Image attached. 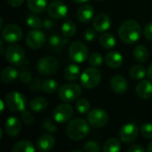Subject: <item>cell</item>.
<instances>
[{
  "mask_svg": "<svg viewBox=\"0 0 152 152\" xmlns=\"http://www.w3.org/2000/svg\"><path fill=\"white\" fill-rule=\"evenodd\" d=\"M141 36V26L134 20H127L124 21L118 28V37L126 44L136 43Z\"/></svg>",
  "mask_w": 152,
  "mask_h": 152,
  "instance_id": "6da1fadb",
  "label": "cell"
},
{
  "mask_svg": "<svg viewBox=\"0 0 152 152\" xmlns=\"http://www.w3.org/2000/svg\"><path fill=\"white\" fill-rule=\"evenodd\" d=\"M90 128L87 122L80 118L70 120L66 128L68 137L72 141H80L84 139L89 133Z\"/></svg>",
  "mask_w": 152,
  "mask_h": 152,
  "instance_id": "7a4b0ae2",
  "label": "cell"
},
{
  "mask_svg": "<svg viewBox=\"0 0 152 152\" xmlns=\"http://www.w3.org/2000/svg\"><path fill=\"white\" fill-rule=\"evenodd\" d=\"M5 104L7 108L13 112H22L28 106L26 97L19 92H10L5 96Z\"/></svg>",
  "mask_w": 152,
  "mask_h": 152,
  "instance_id": "3957f363",
  "label": "cell"
},
{
  "mask_svg": "<svg viewBox=\"0 0 152 152\" xmlns=\"http://www.w3.org/2000/svg\"><path fill=\"white\" fill-rule=\"evenodd\" d=\"M6 61L12 66L21 67L26 61V55L24 49L19 45H9L4 53Z\"/></svg>",
  "mask_w": 152,
  "mask_h": 152,
  "instance_id": "277c9868",
  "label": "cell"
},
{
  "mask_svg": "<svg viewBox=\"0 0 152 152\" xmlns=\"http://www.w3.org/2000/svg\"><path fill=\"white\" fill-rule=\"evenodd\" d=\"M82 93V88L75 83H69L59 88V97L64 102H71L76 101Z\"/></svg>",
  "mask_w": 152,
  "mask_h": 152,
  "instance_id": "5b68a950",
  "label": "cell"
},
{
  "mask_svg": "<svg viewBox=\"0 0 152 152\" xmlns=\"http://www.w3.org/2000/svg\"><path fill=\"white\" fill-rule=\"evenodd\" d=\"M102 74L99 69L96 68L91 67L86 69L80 77L81 84L86 89H93L98 86L101 82Z\"/></svg>",
  "mask_w": 152,
  "mask_h": 152,
  "instance_id": "8992f818",
  "label": "cell"
},
{
  "mask_svg": "<svg viewBox=\"0 0 152 152\" xmlns=\"http://www.w3.org/2000/svg\"><path fill=\"white\" fill-rule=\"evenodd\" d=\"M69 55L73 61L82 63L88 58L89 51L84 43L80 41H74L69 47Z\"/></svg>",
  "mask_w": 152,
  "mask_h": 152,
  "instance_id": "52a82bcc",
  "label": "cell"
},
{
  "mask_svg": "<svg viewBox=\"0 0 152 152\" xmlns=\"http://www.w3.org/2000/svg\"><path fill=\"white\" fill-rule=\"evenodd\" d=\"M59 69V61L52 56H45L37 61V70L43 76L53 75Z\"/></svg>",
  "mask_w": 152,
  "mask_h": 152,
  "instance_id": "ba28073f",
  "label": "cell"
},
{
  "mask_svg": "<svg viewBox=\"0 0 152 152\" xmlns=\"http://www.w3.org/2000/svg\"><path fill=\"white\" fill-rule=\"evenodd\" d=\"M87 120L93 127L101 128L107 125L109 121V115L104 110L95 108L89 111Z\"/></svg>",
  "mask_w": 152,
  "mask_h": 152,
  "instance_id": "9c48e42d",
  "label": "cell"
},
{
  "mask_svg": "<svg viewBox=\"0 0 152 152\" xmlns=\"http://www.w3.org/2000/svg\"><path fill=\"white\" fill-rule=\"evenodd\" d=\"M73 116V108L70 104L64 102L59 104L53 112V117L55 122L64 124L68 122Z\"/></svg>",
  "mask_w": 152,
  "mask_h": 152,
  "instance_id": "30bf717a",
  "label": "cell"
},
{
  "mask_svg": "<svg viewBox=\"0 0 152 152\" xmlns=\"http://www.w3.org/2000/svg\"><path fill=\"white\" fill-rule=\"evenodd\" d=\"M45 41V35L43 31L37 29L30 30L26 37V45L32 50H37L41 48Z\"/></svg>",
  "mask_w": 152,
  "mask_h": 152,
  "instance_id": "8fae6325",
  "label": "cell"
},
{
  "mask_svg": "<svg viewBox=\"0 0 152 152\" xmlns=\"http://www.w3.org/2000/svg\"><path fill=\"white\" fill-rule=\"evenodd\" d=\"M2 37L8 43H15L22 38V30L16 24H7L2 28Z\"/></svg>",
  "mask_w": 152,
  "mask_h": 152,
  "instance_id": "7c38bea8",
  "label": "cell"
},
{
  "mask_svg": "<svg viewBox=\"0 0 152 152\" xmlns=\"http://www.w3.org/2000/svg\"><path fill=\"white\" fill-rule=\"evenodd\" d=\"M139 134V129L134 123L126 124L119 131L118 137L125 143H130L136 140Z\"/></svg>",
  "mask_w": 152,
  "mask_h": 152,
  "instance_id": "4fadbf2b",
  "label": "cell"
},
{
  "mask_svg": "<svg viewBox=\"0 0 152 152\" xmlns=\"http://www.w3.org/2000/svg\"><path fill=\"white\" fill-rule=\"evenodd\" d=\"M47 12L53 19H63L68 14V7L61 1H54L48 5Z\"/></svg>",
  "mask_w": 152,
  "mask_h": 152,
  "instance_id": "5bb4252c",
  "label": "cell"
},
{
  "mask_svg": "<svg viewBox=\"0 0 152 152\" xmlns=\"http://www.w3.org/2000/svg\"><path fill=\"white\" fill-rule=\"evenodd\" d=\"M4 131L9 136H16L21 131V123L16 117H10L5 120Z\"/></svg>",
  "mask_w": 152,
  "mask_h": 152,
  "instance_id": "9a60e30c",
  "label": "cell"
},
{
  "mask_svg": "<svg viewBox=\"0 0 152 152\" xmlns=\"http://www.w3.org/2000/svg\"><path fill=\"white\" fill-rule=\"evenodd\" d=\"M55 144V139L53 135L42 134L37 141V149L41 152L50 151Z\"/></svg>",
  "mask_w": 152,
  "mask_h": 152,
  "instance_id": "2e32d148",
  "label": "cell"
},
{
  "mask_svg": "<svg viewBox=\"0 0 152 152\" xmlns=\"http://www.w3.org/2000/svg\"><path fill=\"white\" fill-rule=\"evenodd\" d=\"M111 20L110 18L104 13L98 14L96 17H94L93 20V26L94 29L98 32H104L108 30L110 28Z\"/></svg>",
  "mask_w": 152,
  "mask_h": 152,
  "instance_id": "e0dca14e",
  "label": "cell"
},
{
  "mask_svg": "<svg viewBox=\"0 0 152 152\" xmlns=\"http://www.w3.org/2000/svg\"><path fill=\"white\" fill-rule=\"evenodd\" d=\"M110 87L117 94H124L127 90L128 84L123 76L116 75L110 80Z\"/></svg>",
  "mask_w": 152,
  "mask_h": 152,
  "instance_id": "ac0fdd59",
  "label": "cell"
},
{
  "mask_svg": "<svg viewBox=\"0 0 152 152\" xmlns=\"http://www.w3.org/2000/svg\"><path fill=\"white\" fill-rule=\"evenodd\" d=\"M94 13V7L91 4H85L78 8L77 12V18L80 22L86 23L92 20Z\"/></svg>",
  "mask_w": 152,
  "mask_h": 152,
  "instance_id": "d6986e66",
  "label": "cell"
},
{
  "mask_svg": "<svg viewBox=\"0 0 152 152\" xmlns=\"http://www.w3.org/2000/svg\"><path fill=\"white\" fill-rule=\"evenodd\" d=\"M136 93L142 99H150L152 97V83L150 80H142L136 86Z\"/></svg>",
  "mask_w": 152,
  "mask_h": 152,
  "instance_id": "ffe728a7",
  "label": "cell"
},
{
  "mask_svg": "<svg viewBox=\"0 0 152 152\" xmlns=\"http://www.w3.org/2000/svg\"><path fill=\"white\" fill-rule=\"evenodd\" d=\"M105 61L111 69H118L123 63V56L118 52H110L106 54Z\"/></svg>",
  "mask_w": 152,
  "mask_h": 152,
  "instance_id": "44dd1931",
  "label": "cell"
},
{
  "mask_svg": "<svg viewBox=\"0 0 152 152\" xmlns=\"http://www.w3.org/2000/svg\"><path fill=\"white\" fill-rule=\"evenodd\" d=\"M18 70L13 67H6L4 68L0 75L1 80L4 84H10L12 83L18 77H19Z\"/></svg>",
  "mask_w": 152,
  "mask_h": 152,
  "instance_id": "7402d4cb",
  "label": "cell"
},
{
  "mask_svg": "<svg viewBox=\"0 0 152 152\" xmlns=\"http://www.w3.org/2000/svg\"><path fill=\"white\" fill-rule=\"evenodd\" d=\"M48 0H27V5L30 11L36 13H42L45 11Z\"/></svg>",
  "mask_w": 152,
  "mask_h": 152,
  "instance_id": "603a6c76",
  "label": "cell"
},
{
  "mask_svg": "<svg viewBox=\"0 0 152 152\" xmlns=\"http://www.w3.org/2000/svg\"><path fill=\"white\" fill-rule=\"evenodd\" d=\"M150 53L146 46L142 45H138L134 49V58L138 62H146L149 60Z\"/></svg>",
  "mask_w": 152,
  "mask_h": 152,
  "instance_id": "cb8c5ba5",
  "label": "cell"
},
{
  "mask_svg": "<svg viewBox=\"0 0 152 152\" xmlns=\"http://www.w3.org/2000/svg\"><path fill=\"white\" fill-rule=\"evenodd\" d=\"M48 106V102L44 97H36L32 99L29 102V107L31 110L35 112H41L46 110Z\"/></svg>",
  "mask_w": 152,
  "mask_h": 152,
  "instance_id": "d4e9b609",
  "label": "cell"
},
{
  "mask_svg": "<svg viewBox=\"0 0 152 152\" xmlns=\"http://www.w3.org/2000/svg\"><path fill=\"white\" fill-rule=\"evenodd\" d=\"M63 76L68 81H75L80 76V69L76 64L68 65L64 69Z\"/></svg>",
  "mask_w": 152,
  "mask_h": 152,
  "instance_id": "484cf974",
  "label": "cell"
},
{
  "mask_svg": "<svg viewBox=\"0 0 152 152\" xmlns=\"http://www.w3.org/2000/svg\"><path fill=\"white\" fill-rule=\"evenodd\" d=\"M35 150L36 149L33 143L27 140H22L16 142L12 148V152H34Z\"/></svg>",
  "mask_w": 152,
  "mask_h": 152,
  "instance_id": "4316f807",
  "label": "cell"
},
{
  "mask_svg": "<svg viewBox=\"0 0 152 152\" xmlns=\"http://www.w3.org/2000/svg\"><path fill=\"white\" fill-rule=\"evenodd\" d=\"M100 44L105 49H111L116 45V39L110 33H103L99 38Z\"/></svg>",
  "mask_w": 152,
  "mask_h": 152,
  "instance_id": "83f0119b",
  "label": "cell"
},
{
  "mask_svg": "<svg viewBox=\"0 0 152 152\" xmlns=\"http://www.w3.org/2000/svg\"><path fill=\"white\" fill-rule=\"evenodd\" d=\"M121 150L120 142L116 138H110L108 139L102 148V151L104 152H118Z\"/></svg>",
  "mask_w": 152,
  "mask_h": 152,
  "instance_id": "f1b7e54d",
  "label": "cell"
},
{
  "mask_svg": "<svg viewBox=\"0 0 152 152\" xmlns=\"http://www.w3.org/2000/svg\"><path fill=\"white\" fill-rule=\"evenodd\" d=\"M130 77L134 79V80H141L142 79L146 74L147 71L145 69V68L142 65H134L131 69H130Z\"/></svg>",
  "mask_w": 152,
  "mask_h": 152,
  "instance_id": "f546056e",
  "label": "cell"
},
{
  "mask_svg": "<svg viewBox=\"0 0 152 152\" xmlns=\"http://www.w3.org/2000/svg\"><path fill=\"white\" fill-rule=\"evenodd\" d=\"M76 31H77V26L71 20H68L64 22L61 26V33L66 37H73L76 34Z\"/></svg>",
  "mask_w": 152,
  "mask_h": 152,
  "instance_id": "4dcf8cb0",
  "label": "cell"
},
{
  "mask_svg": "<svg viewBox=\"0 0 152 152\" xmlns=\"http://www.w3.org/2000/svg\"><path fill=\"white\" fill-rule=\"evenodd\" d=\"M67 43H68V40H64L59 35H53V36H51L50 38H49V41H48V44H49L50 47L52 49H54V50L61 48L63 45H65Z\"/></svg>",
  "mask_w": 152,
  "mask_h": 152,
  "instance_id": "1f68e13d",
  "label": "cell"
},
{
  "mask_svg": "<svg viewBox=\"0 0 152 152\" xmlns=\"http://www.w3.org/2000/svg\"><path fill=\"white\" fill-rule=\"evenodd\" d=\"M58 88V83L54 79H45L42 84V90L46 94H53Z\"/></svg>",
  "mask_w": 152,
  "mask_h": 152,
  "instance_id": "d6a6232c",
  "label": "cell"
},
{
  "mask_svg": "<svg viewBox=\"0 0 152 152\" xmlns=\"http://www.w3.org/2000/svg\"><path fill=\"white\" fill-rule=\"evenodd\" d=\"M26 22H27V25L28 27H30L32 28H35V29H37V28H40L41 27H43L42 20H40L39 17L36 16L35 14H29L27 17Z\"/></svg>",
  "mask_w": 152,
  "mask_h": 152,
  "instance_id": "836d02e7",
  "label": "cell"
},
{
  "mask_svg": "<svg viewBox=\"0 0 152 152\" xmlns=\"http://www.w3.org/2000/svg\"><path fill=\"white\" fill-rule=\"evenodd\" d=\"M90 108H91V104L89 101L86 99H79L76 102V109L81 114L87 113L90 110Z\"/></svg>",
  "mask_w": 152,
  "mask_h": 152,
  "instance_id": "e575fe53",
  "label": "cell"
},
{
  "mask_svg": "<svg viewBox=\"0 0 152 152\" xmlns=\"http://www.w3.org/2000/svg\"><path fill=\"white\" fill-rule=\"evenodd\" d=\"M102 61H103L102 56L100 53H94L91 54L89 56V59H88L89 65L91 67H94V68L100 67L102 64Z\"/></svg>",
  "mask_w": 152,
  "mask_h": 152,
  "instance_id": "d590c367",
  "label": "cell"
},
{
  "mask_svg": "<svg viewBox=\"0 0 152 152\" xmlns=\"http://www.w3.org/2000/svg\"><path fill=\"white\" fill-rule=\"evenodd\" d=\"M140 132L142 136L148 139H152V124L151 123H143L140 128Z\"/></svg>",
  "mask_w": 152,
  "mask_h": 152,
  "instance_id": "8d00e7d4",
  "label": "cell"
},
{
  "mask_svg": "<svg viewBox=\"0 0 152 152\" xmlns=\"http://www.w3.org/2000/svg\"><path fill=\"white\" fill-rule=\"evenodd\" d=\"M84 151L86 152H98L101 151L100 146L94 141H89L84 145Z\"/></svg>",
  "mask_w": 152,
  "mask_h": 152,
  "instance_id": "74e56055",
  "label": "cell"
},
{
  "mask_svg": "<svg viewBox=\"0 0 152 152\" xmlns=\"http://www.w3.org/2000/svg\"><path fill=\"white\" fill-rule=\"evenodd\" d=\"M21 120H22V122H23L24 124H26V125H31V124L34 122V120H35L34 115H33L31 112L27 111V110H25L22 111V113H21Z\"/></svg>",
  "mask_w": 152,
  "mask_h": 152,
  "instance_id": "f35d334b",
  "label": "cell"
},
{
  "mask_svg": "<svg viewBox=\"0 0 152 152\" xmlns=\"http://www.w3.org/2000/svg\"><path fill=\"white\" fill-rule=\"evenodd\" d=\"M43 127L48 133H55L57 131V126L51 120H45L43 123Z\"/></svg>",
  "mask_w": 152,
  "mask_h": 152,
  "instance_id": "ab89813d",
  "label": "cell"
},
{
  "mask_svg": "<svg viewBox=\"0 0 152 152\" xmlns=\"http://www.w3.org/2000/svg\"><path fill=\"white\" fill-rule=\"evenodd\" d=\"M19 77H20V82L24 83V84H28L32 81V76L29 72H27V71H24V72H21L20 75H19Z\"/></svg>",
  "mask_w": 152,
  "mask_h": 152,
  "instance_id": "60d3db41",
  "label": "cell"
},
{
  "mask_svg": "<svg viewBox=\"0 0 152 152\" xmlns=\"http://www.w3.org/2000/svg\"><path fill=\"white\" fill-rule=\"evenodd\" d=\"M42 84L41 83V79L37 77L34 80H32L30 82V90L32 91H39L40 89H42Z\"/></svg>",
  "mask_w": 152,
  "mask_h": 152,
  "instance_id": "b9f144b4",
  "label": "cell"
},
{
  "mask_svg": "<svg viewBox=\"0 0 152 152\" xmlns=\"http://www.w3.org/2000/svg\"><path fill=\"white\" fill-rule=\"evenodd\" d=\"M84 38L86 41H89V42L94 41L96 38V32L92 28H88L84 34Z\"/></svg>",
  "mask_w": 152,
  "mask_h": 152,
  "instance_id": "7bdbcfd3",
  "label": "cell"
},
{
  "mask_svg": "<svg viewBox=\"0 0 152 152\" xmlns=\"http://www.w3.org/2000/svg\"><path fill=\"white\" fill-rule=\"evenodd\" d=\"M143 34L144 37L149 39V40H152V22L148 23L143 29Z\"/></svg>",
  "mask_w": 152,
  "mask_h": 152,
  "instance_id": "ee69618b",
  "label": "cell"
},
{
  "mask_svg": "<svg viewBox=\"0 0 152 152\" xmlns=\"http://www.w3.org/2000/svg\"><path fill=\"white\" fill-rule=\"evenodd\" d=\"M128 152H145L146 150L140 144H133L127 148Z\"/></svg>",
  "mask_w": 152,
  "mask_h": 152,
  "instance_id": "f6af8a7d",
  "label": "cell"
},
{
  "mask_svg": "<svg viewBox=\"0 0 152 152\" xmlns=\"http://www.w3.org/2000/svg\"><path fill=\"white\" fill-rule=\"evenodd\" d=\"M53 26H54V22H53L52 20L47 19V18L44 20V21H43V27H44L45 28L50 29V28H52Z\"/></svg>",
  "mask_w": 152,
  "mask_h": 152,
  "instance_id": "bcb514c9",
  "label": "cell"
},
{
  "mask_svg": "<svg viewBox=\"0 0 152 152\" xmlns=\"http://www.w3.org/2000/svg\"><path fill=\"white\" fill-rule=\"evenodd\" d=\"M7 2L12 7H19L23 4L24 0H7Z\"/></svg>",
  "mask_w": 152,
  "mask_h": 152,
  "instance_id": "7dc6e473",
  "label": "cell"
},
{
  "mask_svg": "<svg viewBox=\"0 0 152 152\" xmlns=\"http://www.w3.org/2000/svg\"><path fill=\"white\" fill-rule=\"evenodd\" d=\"M147 75H148V77H149V78L151 79L152 81V63L149 66V68H148V70H147Z\"/></svg>",
  "mask_w": 152,
  "mask_h": 152,
  "instance_id": "c3c4849f",
  "label": "cell"
},
{
  "mask_svg": "<svg viewBox=\"0 0 152 152\" xmlns=\"http://www.w3.org/2000/svg\"><path fill=\"white\" fill-rule=\"evenodd\" d=\"M75 3H77V4H85V3H86L87 1H89V0H73Z\"/></svg>",
  "mask_w": 152,
  "mask_h": 152,
  "instance_id": "681fc988",
  "label": "cell"
},
{
  "mask_svg": "<svg viewBox=\"0 0 152 152\" xmlns=\"http://www.w3.org/2000/svg\"><path fill=\"white\" fill-rule=\"evenodd\" d=\"M148 151L152 152V142L148 145Z\"/></svg>",
  "mask_w": 152,
  "mask_h": 152,
  "instance_id": "f907efd6",
  "label": "cell"
},
{
  "mask_svg": "<svg viewBox=\"0 0 152 152\" xmlns=\"http://www.w3.org/2000/svg\"><path fill=\"white\" fill-rule=\"evenodd\" d=\"M4 109V102H3V101H1V113H3Z\"/></svg>",
  "mask_w": 152,
  "mask_h": 152,
  "instance_id": "816d5d0a",
  "label": "cell"
},
{
  "mask_svg": "<svg viewBox=\"0 0 152 152\" xmlns=\"http://www.w3.org/2000/svg\"><path fill=\"white\" fill-rule=\"evenodd\" d=\"M96 1H102V0H96Z\"/></svg>",
  "mask_w": 152,
  "mask_h": 152,
  "instance_id": "f5cc1de1",
  "label": "cell"
}]
</instances>
